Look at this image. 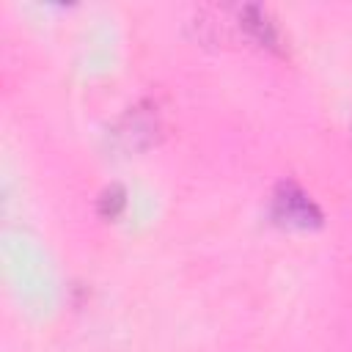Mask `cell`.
Instances as JSON below:
<instances>
[{
	"instance_id": "obj_1",
	"label": "cell",
	"mask_w": 352,
	"mask_h": 352,
	"mask_svg": "<svg viewBox=\"0 0 352 352\" xmlns=\"http://www.w3.org/2000/svg\"><path fill=\"white\" fill-rule=\"evenodd\" d=\"M270 214L275 223L289 226V228H314L322 220L319 206L311 201L305 190H300L294 182H280L272 192V206Z\"/></svg>"
},
{
	"instance_id": "obj_2",
	"label": "cell",
	"mask_w": 352,
	"mask_h": 352,
	"mask_svg": "<svg viewBox=\"0 0 352 352\" xmlns=\"http://www.w3.org/2000/svg\"><path fill=\"white\" fill-rule=\"evenodd\" d=\"M121 209H124V190H121V187L104 190L102 198H99V212H102L104 217H116Z\"/></svg>"
}]
</instances>
